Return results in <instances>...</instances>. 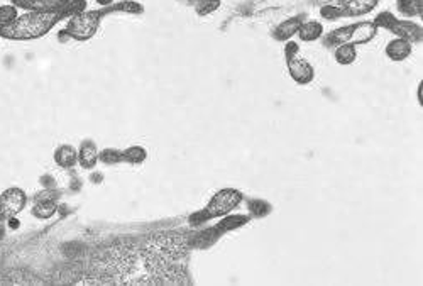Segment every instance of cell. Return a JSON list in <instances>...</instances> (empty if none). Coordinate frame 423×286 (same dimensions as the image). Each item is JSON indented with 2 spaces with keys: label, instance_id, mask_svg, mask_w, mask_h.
Masks as SVG:
<instances>
[{
  "label": "cell",
  "instance_id": "52a82bcc",
  "mask_svg": "<svg viewBox=\"0 0 423 286\" xmlns=\"http://www.w3.org/2000/svg\"><path fill=\"white\" fill-rule=\"evenodd\" d=\"M14 7L24 9L28 12H50L59 10L68 6L72 0H10Z\"/></svg>",
  "mask_w": 423,
  "mask_h": 286
},
{
  "label": "cell",
  "instance_id": "7c38bea8",
  "mask_svg": "<svg viewBox=\"0 0 423 286\" xmlns=\"http://www.w3.org/2000/svg\"><path fill=\"white\" fill-rule=\"evenodd\" d=\"M54 161H56L58 166L61 168H73L78 161V153L73 146L70 144H65V146H59L56 151H54Z\"/></svg>",
  "mask_w": 423,
  "mask_h": 286
},
{
  "label": "cell",
  "instance_id": "ac0fdd59",
  "mask_svg": "<svg viewBox=\"0 0 423 286\" xmlns=\"http://www.w3.org/2000/svg\"><path fill=\"white\" fill-rule=\"evenodd\" d=\"M404 16H422V0H396Z\"/></svg>",
  "mask_w": 423,
  "mask_h": 286
},
{
  "label": "cell",
  "instance_id": "5bb4252c",
  "mask_svg": "<svg viewBox=\"0 0 423 286\" xmlns=\"http://www.w3.org/2000/svg\"><path fill=\"white\" fill-rule=\"evenodd\" d=\"M358 58V51H355V44L351 43H344L342 46L337 48L336 51V59L340 63V65H351V63L355 61Z\"/></svg>",
  "mask_w": 423,
  "mask_h": 286
},
{
  "label": "cell",
  "instance_id": "44dd1931",
  "mask_svg": "<svg viewBox=\"0 0 423 286\" xmlns=\"http://www.w3.org/2000/svg\"><path fill=\"white\" fill-rule=\"evenodd\" d=\"M99 3H102V6H109V3H112V0H99Z\"/></svg>",
  "mask_w": 423,
  "mask_h": 286
},
{
  "label": "cell",
  "instance_id": "d6986e66",
  "mask_svg": "<svg viewBox=\"0 0 423 286\" xmlns=\"http://www.w3.org/2000/svg\"><path fill=\"white\" fill-rule=\"evenodd\" d=\"M17 7L14 6H0V28L10 24L12 21L17 19Z\"/></svg>",
  "mask_w": 423,
  "mask_h": 286
},
{
  "label": "cell",
  "instance_id": "277c9868",
  "mask_svg": "<svg viewBox=\"0 0 423 286\" xmlns=\"http://www.w3.org/2000/svg\"><path fill=\"white\" fill-rule=\"evenodd\" d=\"M240 200H243V195H240V192L234 190V188H225V190L215 193L214 198L210 200L209 207L205 209V218L222 217V215L229 214V212L239 205Z\"/></svg>",
  "mask_w": 423,
  "mask_h": 286
},
{
  "label": "cell",
  "instance_id": "9c48e42d",
  "mask_svg": "<svg viewBox=\"0 0 423 286\" xmlns=\"http://www.w3.org/2000/svg\"><path fill=\"white\" fill-rule=\"evenodd\" d=\"M380 0H346L340 9L344 16H362V14L371 12L378 6Z\"/></svg>",
  "mask_w": 423,
  "mask_h": 286
},
{
  "label": "cell",
  "instance_id": "2e32d148",
  "mask_svg": "<svg viewBox=\"0 0 423 286\" xmlns=\"http://www.w3.org/2000/svg\"><path fill=\"white\" fill-rule=\"evenodd\" d=\"M146 158L147 153L144 151V147L141 146H132L129 147V150L122 151V161L131 163V165H139V163H143Z\"/></svg>",
  "mask_w": 423,
  "mask_h": 286
},
{
  "label": "cell",
  "instance_id": "3957f363",
  "mask_svg": "<svg viewBox=\"0 0 423 286\" xmlns=\"http://www.w3.org/2000/svg\"><path fill=\"white\" fill-rule=\"evenodd\" d=\"M28 195L19 187H10L0 195V225H6L10 218L25 209Z\"/></svg>",
  "mask_w": 423,
  "mask_h": 286
},
{
  "label": "cell",
  "instance_id": "ba28073f",
  "mask_svg": "<svg viewBox=\"0 0 423 286\" xmlns=\"http://www.w3.org/2000/svg\"><path fill=\"white\" fill-rule=\"evenodd\" d=\"M378 32V25L374 22H359V24L352 25L351 36H349L347 43L351 44H364L374 39Z\"/></svg>",
  "mask_w": 423,
  "mask_h": 286
},
{
  "label": "cell",
  "instance_id": "30bf717a",
  "mask_svg": "<svg viewBox=\"0 0 423 286\" xmlns=\"http://www.w3.org/2000/svg\"><path fill=\"white\" fill-rule=\"evenodd\" d=\"M78 161H80L81 168L92 170L99 161V150H96V144L94 141H83L80 147V153H78Z\"/></svg>",
  "mask_w": 423,
  "mask_h": 286
},
{
  "label": "cell",
  "instance_id": "8992f818",
  "mask_svg": "<svg viewBox=\"0 0 423 286\" xmlns=\"http://www.w3.org/2000/svg\"><path fill=\"white\" fill-rule=\"evenodd\" d=\"M287 59H288L289 75H291L293 80L298 81V83L302 85L310 83V81L313 80L315 76L313 66H311L305 58H300L298 53H295L289 54V57H287Z\"/></svg>",
  "mask_w": 423,
  "mask_h": 286
},
{
  "label": "cell",
  "instance_id": "5b68a950",
  "mask_svg": "<svg viewBox=\"0 0 423 286\" xmlns=\"http://www.w3.org/2000/svg\"><path fill=\"white\" fill-rule=\"evenodd\" d=\"M374 24L383 25V28L389 29V31H393L395 34H398L400 38L410 41V43L422 39V29L418 28L417 24H411V22H406V21H396L395 17H393L389 12L381 14V16L378 17V21L374 22Z\"/></svg>",
  "mask_w": 423,
  "mask_h": 286
},
{
  "label": "cell",
  "instance_id": "4fadbf2b",
  "mask_svg": "<svg viewBox=\"0 0 423 286\" xmlns=\"http://www.w3.org/2000/svg\"><path fill=\"white\" fill-rule=\"evenodd\" d=\"M322 34H324V28H322L320 22L317 21L303 22L298 28V36L302 41H315L320 38Z\"/></svg>",
  "mask_w": 423,
  "mask_h": 286
},
{
  "label": "cell",
  "instance_id": "ffe728a7",
  "mask_svg": "<svg viewBox=\"0 0 423 286\" xmlns=\"http://www.w3.org/2000/svg\"><path fill=\"white\" fill-rule=\"evenodd\" d=\"M99 159L105 165H117V163L122 161V151L105 150L99 154Z\"/></svg>",
  "mask_w": 423,
  "mask_h": 286
},
{
  "label": "cell",
  "instance_id": "e0dca14e",
  "mask_svg": "<svg viewBox=\"0 0 423 286\" xmlns=\"http://www.w3.org/2000/svg\"><path fill=\"white\" fill-rule=\"evenodd\" d=\"M32 215L38 218H50L53 217L54 212H56V203L51 202V200H44V202H38L32 207Z\"/></svg>",
  "mask_w": 423,
  "mask_h": 286
},
{
  "label": "cell",
  "instance_id": "9a60e30c",
  "mask_svg": "<svg viewBox=\"0 0 423 286\" xmlns=\"http://www.w3.org/2000/svg\"><path fill=\"white\" fill-rule=\"evenodd\" d=\"M300 24H302V19H298V17H293V19L283 22V24H281L280 28L276 29L274 36H276V38L281 39V41L289 39L293 34H296V32H298Z\"/></svg>",
  "mask_w": 423,
  "mask_h": 286
},
{
  "label": "cell",
  "instance_id": "8fae6325",
  "mask_svg": "<svg viewBox=\"0 0 423 286\" xmlns=\"http://www.w3.org/2000/svg\"><path fill=\"white\" fill-rule=\"evenodd\" d=\"M386 54H388V58L395 59V61H403V59H406L411 54V43L403 38L391 41L386 46Z\"/></svg>",
  "mask_w": 423,
  "mask_h": 286
},
{
  "label": "cell",
  "instance_id": "7a4b0ae2",
  "mask_svg": "<svg viewBox=\"0 0 423 286\" xmlns=\"http://www.w3.org/2000/svg\"><path fill=\"white\" fill-rule=\"evenodd\" d=\"M110 12H125V14H136L143 12V7L136 2H121L117 6H110L102 10H88V12H80L70 19L68 25L59 32V38L68 36V38L75 41H88L92 39L99 31L100 21Z\"/></svg>",
  "mask_w": 423,
  "mask_h": 286
},
{
  "label": "cell",
  "instance_id": "6da1fadb",
  "mask_svg": "<svg viewBox=\"0 0 423 286\" xmlns=\"http://www.w3.org/2000/svg\"><path fill=\"white\" fill-rule=\"evenodd\" d=\"M87 2L85 0H72L66 7L50 12H25L17 16L16 21L0 28V38L10 41H34L46 36L58 22L66 17H73L83 12Z\"/></svg>",
  "mask_w": 423,
  "mask_h": 286
}]
</instances>
